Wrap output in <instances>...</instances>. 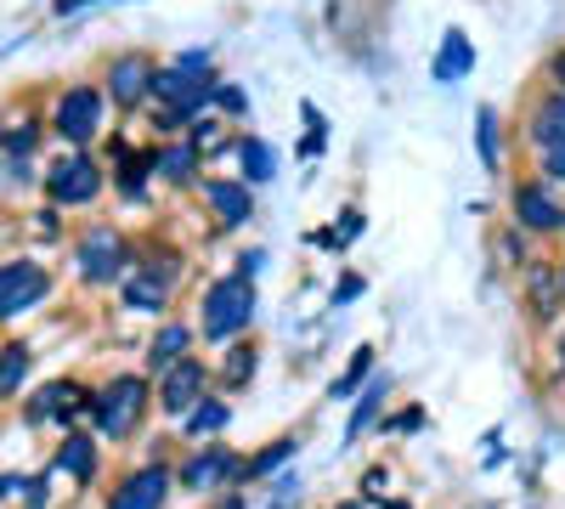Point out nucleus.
Segmentation results:
<instances>
[{"mask_svg":"<svg viewBox=\"0 0 565 509\" xmlns=\"http://www.w3.org/2000/svg\"><path fill=\"white\" fill-rule=\"evenodd\" d=\"M255 311H260L255 277L249 272H226V277H215V284H204L193 329H199L204 346H232V340H249Z\"/></svg>","mask_w":565,"mask_h":509,"instance_id":"1","label":"nucleus"},{"mask_svg":"<svg viewBox=\"0 0 565 509\" xmlns=\"http://www.w3.org/2000/svg\"><path fill=\"white\" fill-rule=\"evenodd\" d=\"M148 407H153V380L148 374H114L108 385L90 391V431L119 447L141 431Z\"/></svg>","mask_w":565,"mask_h":509,"instance_id":"2","label":"nucleus"},{"mask_svg":"<svg viewBox=\"0 0 565 509\" xmlns=\"http://www.w3.org/2000/svg\"><path fill=\"white\" fill-rule=\"evenodd\" d=\"M130 266H136V250L125 238V226H114V221L79 226V238H74V277L85 289H119L130 277Z\"/></svg>","mask_w":565,"mask_h":509,"instance_id":"3","label":"nucleus"},{"mask_svg":"<svg viewBox=\"0 0 565 509\" xmlns=\"http://www.w3.org/2000/svg\"><path fill=\"white\" fill-rule=\"evenodd\" d=\"M40 193H45L52 210H90L108 193V176L85 148H63L52 165L40 170Z\"/></svg>","mask_w":565,"mask_h":509,"instance_id":"4","label":"nucleus"},{"mask_svg":"<svg viewBox=\"0 0 565 509\" xmlns=\"http://www.w3.org/2000/svg\"><path fill=\"white\" fill-rule=\"evenodd\" d=\"M103 119H108V97H103V85L74 79V85H63V91H57L52 114H45V130H52L63 148H90V142L103 136Z\"/></svg>","mask_w":565,"mask_h":509,"instance_id":"5","label":"nucleus"},{"mask_svg":"<svg viewBox=\"0 0 565 509\" xmlns=\"http://www.w3.org/2000/svg\"><path fill=\"white\" fill-rule=\"evenodd\" d=\"M244 465H249L244 453H232V447H221V442H204V447H193V453L175 465V492L221 498V492H232V487H244Z\"/></svg>","mask_w":565,"mask_h":509,"instance_id":"6","label":"nucleus"},{"mask_svg":"<svg viewBox=\"0 0 565 509\" xmlns=\"http://www.w3.org/2000/svg\"><path fill=\"white\" fill-rule=\"evenodd\" d=\"M57 289V277L45 261L34 255H12V261H0V322H18L23 311L45 306Z\"/></svg>","mask_w":565,"mask_h":509,"instance_id":"7","label":"nucleus"},{"mask_svg":"<svg viewBox=\"0 0 565 509\" xmlns=\"http://www.w3.org/2000/svg\"><path fill=\"white\" fill-rule=\"evenodd\" d=\"M509 215L526 238H554V233H565V193L548 188L543 176H526L509 188Z\"/></svg>","mask_w":565,"mask_h":509,"instance_id":"8","label":"nucleus"},{"mask_svg":"<svg viewBox=\"0 0 565 509\" xmlns=\"http://www.w3.org/2000/svg\"><path fill=\"white\" fill-rule=\"evenodd\" d=\"M153 74H159V63L148 52H119V57H108L97 85H103V97H108L114 114H136V108L153 103Z\"/></svg>","mask_w":565,"mask_h":509,"instance_id":"9","label":"nucleus"},{"mask_svg":"<svg viewBox=\"0 0 565 509\" xmlns=\"http://www.w3.org/2000/svg\"><path fill=\"white\" fill-rule=\"evenodd\" d=\"M74 420H90V385H79V380H45L34 396H23V425L29 431H40V425L74 431Z\"/></svg>","mask_w":565,"mask_h":509,"instance_id":"10","label":"nucleus"},{"mask_svg":"<svg viewBox=\"0 0 565 509\" xmlns=\"http://www.w3.org/2000/svg\"><path fill=\"white\" fill-rule=\"evenodd\" d=\"M210 385H215V368L204 357H181L175 368H164V374H159V413H170V420L181 425L186 413L210 396Z\"/></svg>","mask_w":565,"mask_h":509,"instance_id":"11","label":"nucleus"},{"mask_svg":"<svg viewBox=\"0 0 565 509\" xmlns=\"http://www.w3.org/2000/svg\"><path fill=\"white\" fill-rule=\"evenodd\" d=\"M170 492H175V465H164V458H148V465H136V470L108 492V509H170Z\"/></svg>","mask_w":565,"mask_h":509,"instance_id":"12","label":"nucleus"},{"mask_svg":"<svg viewBox=\"0 0 565 509\" xmlns=\"http://www.w3.org/2000/svg\"><path fill=\"white\" fill-rule=\"evenodd\" d=\"M199 199L210 204L215 226H226V233H238V226L255 221V188L238 176H204L199 181Z\"/></svg>","mask_w":565,"mask_h":509,"instance_id":"13","label":"nucleus"},{"mask_svg":"<svg viewBox=\"0 0 565 509\" xmlns=\"http://www.w3.org/2000/svg\"><path fill=\"white\" fill-rule=\"evenodd\" d=\"M52 476H68L74 487H90L103 470V436L97 431H63V442L52 447Z\"/></svg>","mask_w":565,"mask_h":509,"instance_id":"14","label":"nucleus"},{"mask_svg":"<svg viewBox=\"0 0 565 509\" xmlns=\"http://www.w3.org/2000/svg\"><path fill=\"white\" fill-rule=\"evenodd\" d=\"M148 159H153V181H159V188L186 193V188H199V181H204V176H199L204 159H199V148L186 142V136H175V142H153Z\"/></svg>","mask_w":565,"mask_h":509,"instance_id":"15","label":"nucleus"},{"mask_svg":"<svg viewBox=\"0 0 565 509\" xmlns=\"http://www.w3.org/2000/svg\"><path fill=\"white\" fill-rule=\"evenodd\" d=\"M159 188L153 181V159H148V148H130L125 136H114V193L125 199V204H148V193Z\"/></svg>","mask_w":565,"mask_h":509,"instance_id":"16","label":"nucleus"},{"mask_svg":"<svg viewBox=\"0 0 565 509\" xmlns=\"http://www.w3.org/2000/svg\"><path fill=\"white\" fill-rule=\"evenodd\" d=\"M521 295H526V311L537 322H554L565 311V289H559V261H526L521 272Z\"/></svg>","mask_w":565,"mask_h":509,"instance_id":"17","label":"nucleus"},{"mask_svg":"<svg viewBox=\"0 0 565 509\" xmlns=\"http://www.w3.org/2000/svg\"><path fill=\"white\" fill-rule=\"evenodd\" d=\"M170 284H164V277H153V272H141V266H130V277H125V284H119V306L130 311V317H170Z\"/></svg>","mask_w":565,"mask_h":509,"instance_id":"18","label":"nucleus"},{"mask_svg":"<svg viewBox=\"0 0 565 509\" xmlns=\"http://www.w3.org/2000/svg\"><path fill=\"white\" fill-rule=\"evenodd\" d=\"M193 340H199L193 322H175V317H164L159 329H153V340H148V380H159L164 368H175L181 357H193Z\"/></svg>","mask_w":565,"mask_h":509,"instance_id":"19","label":"nucleus"},{"mask_svg":"<svg viewBox=\"0 0 565 509\" xmlns=\"http://www.w3.org/2000/svg\"><path fill=\"white\" fill-rule=\"evenodd\" d=\"M391 391H396V380H391V374H373V380H367V385L351 396V425H345V442H362L367 431H380Z\"/></svg>","mask_w":565,"mask_h":509,"instance_id":"20","label":"nucleus"},{"mask_svg":"<svg viewBox=\"0 0 565 509\" xmlns=\"http://www.w3.org/2000/svg\"><path fill=\"white\" fill-rule=\"evenodd\" d=\"M526 142H532L537 153L565 148V97H559V91H543L537 108L526 114Z\"/></svg>","mask_w":565,"mask_h":509,"instance_id":"21","label":"nucleus"},{"mask_svg":"<svg viewBox=\"0 0 565 509\" xmlns=\"http://www.w3.org/2000/svg\"><path fill=\"white\" fill-rule=\"evenodd\" d=\"M476 74V40H469L463 29H447L441 34V52H436V63H430V79L436 85H458V79H469Z\"/></svg>","mask_w":565,"mask_h":509,"instance_id":"22","label":"nucleus"},{"mask_svg":"<svg viewBox=\"0 0 565 509\" xmlns=\"http://www.w3.org/2000/svg\"><path fill=\"white\" fill-rule=\"evenodd\" d=\"M226 425H232V402L210 391V396H204V402L181 420V436H186V442H221V436H226Z\"/></svg>","mask_w":565,"mask_h":509,"instance_id":"23","label":"nucleus"},{"mask_svg":"<svg viewBox=\"0 0 565 509\" xmlns=\"http://www.w3.org/2000/svg\"><path fill=\"white\" fill-rule=\"evenodd\" d=\"M29 374H34V346L29 340H0V402L23 396Z\"/></svg>","mask_w":565,"mask_h":509,"instance_id":"24","label":"nucleus"},{"mask_svg":"<svg viewBox=\"0 0 565 509\" xmlns=\"http://www.w3.org/2000/svg\"><path fill=\"white\" fill-rule=\"evenodd\" d=\"M255 368H260V346L255 340H232L221 351V362H215V380H221V391H244L255 380Z\"/></svg>","mask_w":565,"mask_h":509,"instance_id":"25","label":"nucleus"},{"mask_svg":"<svg viewBox=\"0 0 565 509\" xmlns=\"http://www.w3.org/2000/svg\"><path fill=\"white\" fill-rule=\"evenodd\" d=\"M238 165H244V176L238 181H249V188H266V181H277V148L266 142V136H238Z\"/></svg>","mask_w":565,"mask_h":509,"instance_id":"26","label":"nucleus"},{"mask_svg":"<svg viewBox=\"0 0 565 509\" xmlns=\"http://www.w3.org/2000/svg\"><path fill=\"white\" fill-rule=\"evenodd\" d=\"M45 119H34V114H23V119H0V153L7 159H34V148L45 142Z\"/></svg>","mask_w":565,"mask_h":509,"instance_id":"27","label":"nucleus"},{"mask_svg":"<svg viewBox=\"0 0 565 509\" xmlns=\"http://www.w3.org/2000/svg\"><path fill=\"white\" fill-rule=\"evenodd\" d=\"M295 453H300V436H271L249 465H244V481H271V476H282L295 465Z\"/></svg>","mask_w":565,"mask_h":509,"instance_id":"28","label":"nucleus"},{"mask_svg":"<svg viewBox=\"0 0 565 509\" xmlns=\"http://www.w3.org/2000/svg\"><path fill=\"white\" fill-rule=\"evenodd\" d=\"M181 136L199 148V159H215V153H226V148H238V136L226 130V119H221V114H199V119L186 125Z\"/></svg>","mask_w":565,"mask_h":509,"instance_id":"29","label":"nucleus"},{"mask_svg":"<svg viewBox=\"0 0 565 509\" xmlns=\"http://www.w3.org/2000/svg\"><path fill=\"white\" fill-rule=\"evenodd\" d=\"M373 357H380V351H373V346H356L351 351V362H345V374L334 380V385H328V402H351L373 374H380V368H373Z\"/></svg>","mask_w":565,"mask_h":509,"instance_id":"30","label":"nucleus"},{"mask_svg":"<svg viewBox=\"0 0 565 509\" xmlns=\"http://www.w3.org/2000/svg\"><path fill=\"white\" fill-rule=\"evenodd\" d=\"M476 148H481V165L498 176L503 170V136H498V108L492 103L476 108Z\"/></svg>","mask_w":565,"mask_h":509,"instance_id":"31","label":"nucleus"},{"mask_svg":"<svg viewBox=\"0 0 565 509\" xmlns=\"http://www.w3.org/2000/svg\"><path fill=\"white\" fill-rule=\"evenodd\" d=\"M492 261H498V266H514V272H526L532 244H526V233H521L514 221H503V226H498V238H492Z\"/></svg>","mask_w":565,"mask_h":509,"instance_id":"32","label":"nucleus"},{"mask_svg":"<svg viewBox=\"0 0 565 509\" xmlns=\"http://www.w3.org/2000/svg\"><path fill=\"white\" fill-rule=\"evenodd\" d=\"M362 226H367V221H362V210H345L334 226H322V233H311V244H317V250H334V255H345V250L362 238Z\"/></svg>","mask_w":565,"mask_h":509,"instance_id":"33","label":"nucleus"},{"mask_svg":"<svg viewBox=\"0 0 565 509\" xmlns=\"http://www.w3.org/2000/svg\"><path fill=\"white\" fill-rule=\"evenodd\" d=\"M215 114L232 125V119H249V91L238 79H215Z\"/></svg>","mask_w":565,"mask_h":509,"instance_id":"34","label":"nucleus"},{"mask_svg":"<svg viewBox=\"0 0 565 509\" xmlns=\"http://www.w3.org/2000/svg\"><path fill=\"white\" fill-rule=\"evenodd\" d=\"M300 119H306V142H300V159H317L328 148V119L317 103H300Z\"/></svg>","mask_w":565,"mask_h":509,"instance_id":"35","label":"nucleus"},{"mask_svg":"<svg viewBox=\"0 0 565 509\" xmlns=\"http://www.w3.org/2000/svg\"><path fill=\"white\" fill-rule=\"evenodd\" d=\"M34 181H40V170L29 159H7V153H0V193H29Z\"/></svg>","mask_w":565,"mask_h":509,"instance_id":"36","label":"nucleus"},{"mask_svg":"<svg viewBox=\"0 0 565 509\" xmlns=\"http://www.w3.org/2000/svg\"><path fill=\"white\" fill-rule=\"evenodd\" d=\"M18 509H52V470L23 476V487H18Z\"/></svg>","mask_w":565,"mask_h":509,"instance_id":"37","label":"nucleus"},{"mask_svg":"<svg viewBox=\"0 0 565 509\" xmlns=\"http://www.w3.org/2000/svg\"><path fill=\"white\" fill-rule=\"evenodd\" d=\"M170 68L193 74V79H215V52H210V45H204V52L193 45V52H175V63H170Z\"/></svg>","mask_w":565,"mask_h":509,"instance_id":"38","label":"nucleus"},{"mask_svg":"<svg viewBox=\"0 0 565 509\" xmlns=\"http://www.w3.org/2000/svg\"><path fill=\"white\" fill-rule=\"evenodd\" d=\"M271 509H300V476L295 470L271 476Z\"/></svg>","mask_w":565,"mask_h":509,"instance_id":"39","label":"nucleus"},{"mask_svg":"<svg viewBox=\"0 0 565 509\" xmlns=\"http://www.w3.org/2000/svg\"><path fill=\"white\" fill-rule=\"evenodd\" d=\"M413 431H424V407H402L391 420H380V436H413Z\"/></svg>","mask_w":565,"mask_h":509,"instance_id":"40","label":"nucleus"},{"mask_svg":"<svg viewBox=\"0 0 565 509\" xmlns=\"http://www.w3.org/2000/svg\"><path fill=\"white\" fill-rule=\"evenodd\" d=\"M385 487H391V470H385V465H373V470L362 476V503L380 509V503H385Z\"/></svg>","mask_w":565,"mask_h":509,"instance_id":"41","label":"nucleus"},{"mask_svg":"<svg viewBox=\"0 0 565 509\" xmlns=\"http://www.w3.org/2000/svg\"><path fill=\"white\" fill-rule=\"evenodd\" d=\"M537 170H543V181H548V188H565V148H548V153H537Z\"/></svg>","mask_w":565,"mask_h":509,"instance_id":"42","label":"nucleus"},{"mask_svg":"<svg viewBox=\"0 0 565 509\" xmlns=\"http://www.w3.org/2000/svg\"><path fill=\"white\" fill-rule=\"evenodd\" d=\"M543 79H548V91H559V97H565V45H559V52H548Z\"/></svg>","mask_w":565,"mask_h":509,"instance_id":"43","label":"nucleus"},{"mask_svg":"<svg viewBox=\"0 0 565 509\" xmlns=\"http://www.w3.org/2000/svg\"><path fill=\"white\" fill-rule=\"evenodd\" d=\"M362 289H367V284H362L356 272H351V277H340V284H334V311H340V306H351V300H356Z\"/></svg>","mask_w":565,"mask_h":509,"instance_id":"44","label":"nucleus"},{"mask_svg":"<svg viewBox=\"0 0 565 509\" xmlns=\"http://www.w3.org/2000/svg\"><path fill=\"white\" fill-rule=\"evenodd\" d=\"M57 215H63V210H52V204H45V210L34 215V233H40V238H57Z\"/></svg>","mask_w":565,"mask_h":509,"instance_id":"45","label":"nucleus"},{"mask_svg":"<svg viewBox=\"0 0 565 509\" xmlns=\"http://www.w3.org/2000/svg\"><path fill=\"white\" fill-rule=\"evenodd\" d=\"M260 266H266V250H249V255H238V266H232V272H249L255 277Z\"/></svg>","mask_w":565,"mask_h":509,"instance_id":"46","label":"nucleus"},{"mask_svg":"<svg viewBox=\"0 0 565 509\" xmlns=\"http://www.w3.org/2000/svg\"><path fill=\"white\" fill-rule=\"evenodd\" d=\"M210 509H249V498H244V492H221Z\"/></svg>","mask_w":565,"mask_h":509,"instance_id":"47","label":"nucleus"},{"mask_svg":"<svg viewBox=\"0 0 565 509\" xmlns=\"http://www.w3.org/2000/svg\"><path fill=\"white\" fill-rule=\"evenodd\" d=\"M79 7H85V0H52V12H57V18H68V12H79Z\"/></svg>","mask_w":565,"mask_h":509,"instance_id":"48","label":"nucleus"},{"mask_svg":"<svg viewBox=\"0 0 565 509\" xmlns=\"http://www.w3.org/2000/svg\"><path fill=\"white\" fill-rule=\"evenodd\" d=\"M23 487V476H0V498H7V492H18Z\"/></svg>","mask_w":565,"mask_h":509,"instance_id":"49","label":"nucleus"},{"mask_svg":"<svg viewBox=\"0 0 565 509\" xmlns=\"http://www.w3.org/2000/svg\"><path fill=\"white\" fill-rule=\"evenodd\" d=\"M340 509H367V503H362V498H345V503H340Z\"/></svg>","mask_w":565,"mask_h":509,"instance_id":"50","label":"nucleus"},{"mask_svg":"<svg viewBox=\"0 0 565 509\" xmlns=\"http://www.w3.org/2000/svg\"><path fill=\"white\" fill-rule=\"evenodd\" d=\"M559 289H565V261H559Z\"/></svg>","mask_w":565,"mask_h":509,"instance_id":"51","label":"nucleus"}]
</instances>
